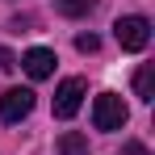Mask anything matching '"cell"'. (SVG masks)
<instances>
[{
    "mask_svg": "<svg viewBox=\"0 0 155 155\" xmlns=\"http://www.w3.org/2000/svg\"><path fill=\"white\" fill-rule=\"evenodd\" d=\"M126 155H147V147L143 143H126Z\"/></svg>",
    "mask_w": 155,
    "mask_h": 155,
    "instance_id": "obj_11",
    "label": "cell"
},
{
    "mask_svg": "<svg viewBox=\"0 0 155 155\" xmlns=\"http://www.w3.org/2000/svg\"><path fill=\"white\" fill-rule=\"evenodd\" d=\"M21 67H25V76H29V80H51V76H54V51L34 46V51H25Z\"/></svg>",
    "mask_w": 155,
    "mask_h": 155,
    "instance_id": "obj_5",
    "label": "cell"
},
{
    "mask_svg": "<svg viewBox=\"0 0 155 155\" xmlns=\"http://www.w3.org/2000/svg\"><path fill=\"white\" fill-rule=\"evenodd\" d=\"M113 38H117V46L122 51H147V42H151V21L147 17H138V13H130V17H117V25H113Z\"/></svg>",
    "mask_w": 155,
    "mask_h": 155,
    "instance_id": "obj_2",
    "label": "cell"
},
{
    "mask_svg": "<svg viewBox=\"0 0 155 155\" xmlns=\"http://www.w3.org/2000/svg\"><path fill=\"white\" fill-rule=\"evenodd\" d=\"M76 51L80 54H97V51H101V38H97V34H80V38H76Z\"/></svg>",
    "mask_w": 155,
    "mask_h": 155,
    "instance_id": "obj_9",
    "label": "cell"
},
{
    "mask_svg": "<svg viewBox=\"0 0 155 155\" xmlns=\"http://www.w3.org/2000/svg\"><path fill=\"white\" fill-rule=\"evenodd\" d=\"M29 113H34V88H8V92H0V122L17 126Z\"/></svg>",
    "mask_w": 155,
    "mask_h": 155,
    "instance_id": "obj_4",
    "label": "cell"
},
{
    "mask_svg": "<svg viewBox=\"0 0 155 155\" xmlns=\"http://www.w3.org/2000/svg\"><path fill=\"white\" fill-rule=\"evenodd\" d=\"M13 63H17V59H13V51H4V46H0V71H8Z\"/></svg>",
    "mask_w": 155,
    "mask_h": 155,
    "instance_id": "obj_10",
    "label": "cell"
},
{
    "mask_svg": "<svg viewBox=\"0 0 155 155\" xmlns=\"http://www.w3.org/2000/svg\"><path fill=\"white\" fill-rule=\"evenodd\" d=\"M126 122H130V109L117 92H101L92 101V126L97 130H122Z\"/></svg>",
    "mask_w": 155,
    "mask_h": 155,
    "instance_id": "obj_1",
    "label": "cell"
},
{
    "mask_svg": "<svg viewBox=\"0 0 155 155\" xmlns=\"http://www.w3.org/2000/svg\"><path fill=\"white\" fill-rule=\"evenodd\" d=\"M97 4H101V0H54V8H59L63 17H88Z\"/></svg>",
    "mask_w": 155,
    "mask_h": 155,
    "instance_id": "obj_8",
    "label": "cell"
},
{
    "mask_svg": "<svg viewBox=\"0 0 155 155\" xmlns=\"http://www.w3.org/2000/svg\"><path fill=\"white\" fill-rule=\"evenodd\" d=\"M84 92H88V84H84L80 76H67L59 88H54V117H59V122L76 117L80 105H84Z\"/></svg>",
    "mask_w": 155,
    "mask_h": 155,
    "instance_id": "obj_3",
    "label": "cell"
},
{
    "mask_svg": "<svg viewBox=\"0 0 155 155\" xmlns=\"http://www.w3.org/2000/svg\"><path fill=\"white\" fill-rule=\"evenodd\" d=\"M134 97L138 101H155V63H143L134 71Z\"/></svg>",
    "mask_w": 155,
    "mask_h": 155,
    "instance_id": "obj_6",
    "label": "cell"
},
{
    "mask_svg": "<svg viewBox=\"0 0 155 155\" xmlns=\"http://www.w3.org/2000/svg\"><path fill=\"white\" fill-rule=\"evenodd\" d=\"M59 155H88V138H84L80 130H67V134L59 138Z\"/></svg>",
    "mask_w": 155,
    "mask_h": 155,
    "instance_id": "obj_7",
    "label": "cell"
}]
</instances>
